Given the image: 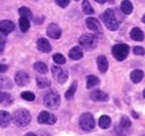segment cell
<instances>
[{
  "label": "cell",
  "mask_w": 145,
  "mask_h": 136,
  "mask_svg": "<svg viewBox=\"0 0 145 136\" xmlns=\"http://www.w3.org/2000/svg\"><path fill=\"white\" fill-rule=\"evenodd\" d=\"M102 20L104 25L108 27L110 31H117L118 29V20L116 18V15L112 9H106L102 14Z\"/></svg>",
  "instance_id": "7a4b0ae2"
},
{
  "label": "cell",
  "mask_w": 145,
  "mask_h": 136,
  "mask_svg": "<svg viewBox=\"0 0 145 136\" xmlns=\"http://www.w3.org/2000/svg\"><path fill=\"white\" fill-rule=\"evenodd\" d=\"M51 71H52L53 78H54L57 82L61 83V84L65 83V82L67 80V78H68V73H67L65 69H62L60 66H52Z\"/></svg>",
  "instance_id": "52a82bcc"
},
{
  "label": "cell",
  "mask_w": 145,
  "mask_h": 136,
  "mask_svg": "<svg viewBox=\"0 0 145 136\" xmlns=\"http://www.w3.org/2000/svg\"><path fill=\"white\" fill-rule=\"evenodd\" d=\"M53 61L58 65H63V63H66V58L61 53H54L53 54Z\"/></svg>",
  "instance_id": "4dcf8cb0"
},
{
  "label": "cell",
  "mask_w": 145,
  "mask_h": 136,
  "mask_svg": "<svg viewBox=\"0 0 145 136\" xmlns=\"http://www.w3.org/2000/svg\"><path fill=\"white\" fill-rule=\"evenodd\" d=\"M143 96L145 97V88H144V91H143Z\"/></svg>",
  "instance_id": "60d3db41"
},
{
  "label": "cell",
  "mask_w": 145,
  "mask_h": 136,
  "mask_svg": "<svg viewBox=\"0 0 145 136\" xmlns=\"http://www.w3.org/2000/svg\"><path fill=\"white\" fill-rule=\"evenodd\" d=\"M96 63H97V68L101 73H105L108 70L109 63H108V59L104 56H99L96 59Z\"/></svg>",
  "instance_id": "9a60e30c"
},
{
  "label": "cell",
  "mask_w": 145,
  "mask_h": 136,
  "mask_svg": "<svg viewBox=\"0 0 145 136\" xmlns=\"http://www.w3.org/2000/svg\"><path fill=\"white\" fill-rule=\"evenodd\" d=\"M12 87V82L5 76H0V90H9Z\"/></svg>",
  "instance_id": "603a6c76"
},
{
  "label": "cell",
  "mask_w": 145,
  "mask_h": 136,
  "mask_svg": "<svg viewBox=\"0 0 145 136\" xmlns=\"http://www.w3.org/2000/svg\"><path fill=\"white\" fill-rule=\"evenodd\" d=\"M99 83H100V79L96 76L89 75V76H87V79H86V87L87 88H92V87L96 86Z\"/></svg>",
  "instance_id": "cb8c5ba5"
},
{
  "label": "cell",
  "mask_w": 145,
  "mask_h": 136,
  "mask_svg": "<svg viewBox=\"0 0 145 136\" xmlns=\"http://www.w3.org/2000/svg\"><path fill=\"white\" fill-rule=\"evenodd\" d=\"M18 24H19V28H20L22 32H27L28 28H29V18L20 16Z\"/></svg>",
  "instance_id": "7402d4cb"
},
{
  "label": "cell",
  "mask_w": 145,
  "mask_h": 136,
  "mask_svg": "<svg viewBox=\"0 0 145 136\" xmlns=\"http://www.w3.org/2000/svg\"><path fill=\"white\" fill-rule=\"evenodd\" d=\"M54 2L61 8H66L69 5V0H54Z\"/></svg>",
  "instance_id": "e575fe53"
},
{
  "label": "cell",
  "mask_w": 145,
  "mask_h": 136,
  "mask_svg": "<svg viewBox=\"0 0 145 136\" xmlns=\"http://www.w3.org/2000/svg\"><path fill=\"white\" fill-rule=\"evenodd\" d=\"M20 96H22L24 100H26V101H34V99H35V95H34L32 92H28V91L23 92V93L20 94Z\"/></svg>",
  "instance_id": "d6a6232c"
},
{
  "label": "cell",
  "mask_w": 145,
  "mask_h": 136,
  "mask_svg": "<svg viewBox=\"0 0 145 136\" xmlns=\"http://www.w3.org/2000/svg\"><path fill=\"white\" fill-rule=\"evenodd\" d=\"M82 9H83V12L86 14V15H93L94 14V9L93 7L91 6L89 1L88 0H84L83 3H82Z\"/></svg>",
  "instance_id": "d4e9b609"
},
{
  "label": "cell",
  "mask_w": 145,
  "mask_h": 136,
  "mask_svg": "<svg viewBox=\"0 0 145 136\" xmlns=\"http://www.w3.org/2000/svg\"><path fill=\"white\" fill-rule=\"evenodd\" d=\"M15 29V24L10 20H1L0 22V32L5 35L11 33Z\"/></svg>",
  "instance_id": "4fadbf2b"
},
{
  "label": "cell",
  "mask_w": 145,
  "mask_h": 136,
  "mask_svg": "<svg viewBox=\"0 0 145 136\" xmlns=\"http://www.w3.org/2000/svg\"><path fill=\"white\" fill-rule=\"evenodd\" d=\"M46 35H48L49 37L53 39V40H58V39L61 36V28H60L57 24L52 23V24H50V25L48 26V28H46Z\"/></svg>",
  "instance_id": "9c48e42d"
},
{
  "label": "cell",
  "mask_w": 145,
  "mask_h": 136,
  "mask_svg": "<svg viewBox=\"0 0 145 136\" xmlns=\"http://www.w3.org/2000/svg\"><path fill=\"white\" fill-rule=\"evenodd\" d=\"M130 126H131V122H130L129 118L126 117V116L121 117V120H120V127H121L122 129H128Z\"/></svg>",
  "instance_id": "f546056e"
},
{
  "label": "cell",
  "mask_w": 145,
  "mask_h": 136,
  "mask_svg": "<svg viewBox=\"0 0 145 136\" xmlns=\"http://www.w3.org/2000/svg\"><path fill=\"white\" fill-rule=\"evenodd\" d=\"M96 2H99V3H104V2H106V1H109V2H113V0H95Z\"/></svg>",
  "instance_id": "74e56055"
},
{
  "label": "cell",
  "mask_w": 145,
  "mask_h": 136,
  "mask_svg": "<svg viewBox=\"0 0 145 136\" xmlns=\"http://www.w3.org/2000/svg\"><path fill=\"white\" fill-rule=\"evenodd\" d=\"M79 44L83 49L87 50V51H91L93 50L95 46H96V43H97V39L95 35L93 34H83L80 37H79Z\"/></svg>",
  "instance_id": "277c9868"
},
{
  "label": "cell",
  "mask_w": 145,
  "mask_h": 136,
  "mask_svg": "<svg viewBox=\"0 0 145 136\" xmlns=\"http://www.w3.org/2000/svg\"><path fill=\"white\" fill-rule=\"evenodd\" d=\"M133 51H134V53L137 54V56H143V54L145 53V50H144V48H142V46H135V48L133 49Z\"/></svg>",
  "instance_id": "836d02e7"
},
{
  "label": "cell",
  "mask_w": 145,
  "mask_h": 136,
  "mask_svg": "<svg viewBox=\"0 0 145 136\" xmlns=\"http://www.w3.org/2000/svg\"><path fill=\"white\" fill-rule=\"evenodd\" d=\"M69 58L72 60H79L83 58V51L79 46H74L69 51Z\"/></svg>",
  "instance_id": "e0dca14e"
},
{
  "label": "cell",
  "mask_w": 145,
  "mask_h": 136,
  "mask_svg": "<svg viewBox=\"0 0 145 136\" xmlns=\"http://www.w3.org/2000/svg\"><path fill=\"white\" fill-rule=\"evenodd\" d=\"M120 9L125 15H130L133 12V5L129 0H122L120 5Z\"/></svg>",
  "instance_id": "ffe728a7"
},
{
  "label": "cell",
  "mask_w": 145,
  "mask_h": 136,
  "mask_svg": "<svg viewBox=\"0 0 145 136\" xmlns=\"http://www.w3.org/2000/svg\"><path fill=\"white\" fill-rule=\"evenodd\" d=\"M86 26L91 29V31H93V32H100L101 31V25H100V22L96 19V18H94V17H88V18H86Z\"/></svg>",
  "instance_id": "5bb4252c"
},
{
  "label": "cell",
  "mask_w": 145,
  "mask_h": 136,
  "mask_svg": "<svg viewBox=\"0 0 145 136\" xmlns=\"http://www.w3.org/2000/svg\"><path fill=\"white\" fill-rule=\"evenodd\" d=\"M11 121V116L9 112L0 110V127H7Z\"/></svg>",
  "instance_id": "2e32d148"
},
{
  "label": "cell",
  "mask_w": 145,
  "mask_h": 136,
  "mask_svg": "<svg viewBox=\"0 0 145 136\" xmlns=\"http://www.w3.org/2000/svg\"><path fill=\"white\" fill-rule=\"evenodd\" d=\"M143 77H144V71H142V70H139V69L133 70V71L130 73V79H131V82L135 83V84L139 83V82L143 79Z\"/></svg>",
  "instance_id": "d6986e66"
},
{
  "label": "cell",
  "mask_w": 145,
  "mask_h": 136,
  "mask_svg": "<svg viewBox=\"0 0 145 136\" xmlns=\"http://www.w3.org/2000/svg\"><path fill=\"white\" fill-rule=\"evenodd\" d=\"M89 97H91L93 101H96V102H104V101H108V99H109L108 94L104 93V92L101 91V90H95V91L91 92Z\"/></svg>",
  "instance_id": "8fae6325"
},
{
  "label": "cell",
  "mask_w": 145,
  "mask_h": 136,
  "mask_svg": "<svg viewBox=\"0 0 145 136\" xmlns=\"http://www.w3.org/2000/svg\"><path fill=\"white\" fill-rule=\"evenodd\" d=\"M130 37H131L134 41H143V40H144V33L142 32L140 28L134 27V28L130 31Z\"/></svg>",
  "instance_id": "ac0fdd59"
},
{
  "label": "cell",
  "mask_w": 145,
  "mask_h": 136,
  "mask_svg": "<svg viewBox=\"0 0 145 136\" xmlns=\"http://www.w3.org/2000/svg\"><path fill=\"white\" fill-rule=\"evenodd\" d=\"M36 84L40 88H45V87H49L51 82L48 79V78H44V77H36Z\"/></svg>",
  "instance_id": "4316f807"
},
{
  "label": "cell",
  "mask_w": 145,
  "mask_h": 136,
  "mask_svg": "<svg viewBox=\"0 0 145 136\" xmlns=\"http://www.w3.org/2000/svg\"><path fill=\"white\" fill-rule=\"evenodd\" d=\"M18 12H19L20 16H24V17H27V18H32V11L27 7H20Z\"/></svg>",
  "instance_id": "1f68e13d"
},
{
  "label": "cell",
  "mask_w": 145,
  "mask_h": 136,
  "mask_svg": "<svg viewBox=\"0 0 145 136\" xmlns=\"http://www.w3.org/2000/svg\"><path fill=\"white\" fill-rule=\"evenodd\" d=\"M129 53V45L127 44H116L112 48V56L114 57V59H117L118 61H122L127 58Z\"/></svg>",
  "instance_id": "5b68a950"
},
{
  "label": "cell",
  "mask_w": 145,
  "mask_h": 136,
  "mask_svg": "<svg viewBox=\"0 0 145 136\" xmlns=\"http://www.w3.org/2000/svg\"><path fill=\"white\" fill-rule=\"evenodd\" d=\"M11 102V96L9 93L0 92V104H7Z\"/></svg>",
  "instance_id": "f1b7e54d"
},
{
  "label": "cell",
  "mask_w": 145,
  "mask_h": 136,
  "mask_svg": "<svg viewBox=\"0 0 145 136\" xmlns=\"http://www.w3.org/2000/svg\"><path fill=\"white\" fill-rule=\"evenodd\" d=\"M133 116H134V117H136V118H137V117H138V114H137V113H136V112H133Z\"/></svg>",
  "instance_id": "ab89813d"
},
{
  "label": "cell",
  "mask_w": 145,
  "mask_h": 136,
  "mask_svg": "<svg viewBox=\"0 0 145 136\" xmlns=\"http://www.w3.org/2000/svg\"><path fill=\"white\" fill-rule=\"evenodd\" d=\"M11 120L18 127L27 126L31 121V113L25 109H18L12 113Z\"/></svg>",
  "instance_id": "6da1fadb"
},
{
  "label": "cell",
  "mask_w": 145,
  "mask_h": 136,
  "mask_svg": "<svg viewBox=\"0 0 145 136\" xmlns=\"http://www.w3.org/2000/svg\"><path fill=\"white\" fill-rule=\"evenodd\" d=\"M7 69H8V66H7V65L0 63V73H5Z\"/></svg>",
  "instance_id": "8d00e7d4"
},
{
  "label": "cell",
  "mask_w": 145,
  "mask_h": 136,
  "mask_svg": "<svg viewBox=\"0 0 145 136\" xmlns=\"http://www.w3.org/2000/svg\"><path fill=\"white\" fill-rule=\"evenodd\" d=\"M79 126L83 130L85 131H91L94 127H95V120L93 118V116L88 112H85L80 116L79 118Z\"/></svg>",
  "instance_id": "8992f818"
},
{
  "label": "cell",
  "mask_w": 145,
  "mask_h": 136,
  "mask_svg": "<svg viewBox=\"0 0 145 136\" xmlns=\"http://www.w3.org/2000/svg\"><path fill=\"white\" fill-rule=\"evenodd\" d=\"M76 90H77V83L76 82H74L72 84H71V86L68 88V91L66 92V94H65V96H66V99H71L74 95H75V92H76Z\"/></svg>",
  "instance_id": "83f0119b"
},
{
  "label": "cell",
  "mask_w": 145,
  "mask_h": 136,
  "mask_svg": "<svg viewBox=\"0 0 145 136\" xmlns=\"http://www.w3.org/2000/svg\"><path fill=\"white\" fill-rule=\"evenodd\" d=\"M5 34H2L1 32H0V52H2L3 51V49H5V45H6V39H5V36H3Z\"/></svg>",
  "instance_id": "d590c367"
},
{
  "label": "cell",
  "mask_w": 145,
  "mask_h": 136,
  "mask_svg": "<svg viewBox=\"0 0 145 136\" xmlns=\"http://www.w3.org/2000/svg\"><path fill=\"white\" fill-rule=\"evenodd\" d=\"M28 82H29V76H28V74L26 71L20 70L18 73H16V75H15V83L18 86H25V85L28 84Z\"/></svg>",
  "instance_id": "30bf717a"
},
{
  "label": "cell",
  "mask_w": 145,
  "mask_h": 136,
  "mask_svg": "<svg viewBox=\"0 0 145 136\" xmlns=\"http://www.w3.org/2000/svg\"><path fill=\"white\" fill-rule=\"evenodd\" d=\"M34 69H35L37 73H40V74H45V73H48V67H46V65H45L44 62H42V61L35 62V63H34Z\"/></svg>",
  "instance_id": "484cf974"
},
{
  "label": "cell",
  "mask_w": 145,
  "mask_h": 136,
  "mask_svg": "<svg viewBox=\"0 0 145 136\" xmlns=\"http://www.w3.org/2000/svg\"><path fill=\"white\" fill-rule=\"evenodd\" d=\"M36 46H37V49H39L41 52H44V53L50 52L51 49H52L50 42H49L46 39H44V37H41V39L37 40V42H36Z\"/></svg>",
  "instance_id": "7c38bea8"
},
{
  "label": "cell",
  "mask_w": 145,
  "mask_h": 136,
  "mask_svg": "<svg viewBox=\"0 0 145 136\" xmlns=\"http://www.w3.org/2000/svg\"><path fill=\"white\" fill-rule=\"evenodd\" d=\"M110 125H111V118H110L109 116L103 114V116L100 117V119H99V126H100L102 129L109 128Z\"/></svg>",
  "instance_id": "44dd1931"
},
{
  "label": "cell",
  "mask_w": 145,
  "mask_h": 136,
  "mask_svg": "<svg viewBox=\"0 0 145 136\" xmlns=\"http://www.w3.org/2000/svg\"><path fill=\"white\" fill-rule=\"evenodd\" d=\"M43 103L49 109H57L60 104V95L54 91H50L44 95Z\"/></svg>",
  "instance_id": "3957f363"
},
{
  "label": "cell",
  "mask_w": 145,
  "mask_h": 136,
  "mask_svg": "<svg viewBox=\"0 0 145 136\" xmlns=\"http://www.w3.org/2000/svg\"><path fill=\"white\" fill-rule=\"evenodd\" d=\"M142 22L145 24V14H144V15H143V17H142Z\"/></svg>",
  "instance_id": "f35d334b"
},
{
  "label": "cell",
  "mask_w": 145,
  "mask_h": 136,
  "mask_svg": "<svg viewBox=\"0 0 145 136\" xmlns=\"http://www.w3.org/2000/svg\"><path fill=\"white\" fill-rule=\"evenodd\" d=\"M37 121H39V124L53 125L57 121V117L48 111H42V112H40V114L37 117Z\"/></svg>",
  "instance_id": "ba28073f"
}]
</instances>
